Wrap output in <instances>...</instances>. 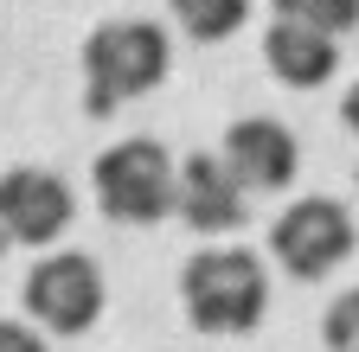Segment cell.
Listing matches in <instances>:
<instances>
[{
  "label": "cell",
  "mask_w": 359,
  "mask_h": 352,
  "mask_svg": "<svg viewBox=\"0 0 359 352\" xmlns=\"http://www.w3.org/2000/svg\"><path fill=\"white\" fill-rule=\"evenodd\" d=\"M353 250H359L353 211H346L340 199H321V192L295 199V205L276 218V225H269V256H276L295 282H321V276H334Z\"/></svg>",
  "instance_id": "277c9868"
},
{
  "label": "cell",
  "mask_w": 359,
  "mask_h": 352,
  "mask_svg": "<svg viewBox=\"0 0 359 352\" xmlns=\"http://www.w3.org/2000/svg\"><path fill=\"white\" fill-rule=\"evenodd\" d=\"M218 160L238 173V186L244 192H283L295 180V167H302V148L283 122H269V115H244L224 128V141H218Z\"/></svg>",
  "instance_id": "52a82bcc"
},
{
  "label": "cell",
  "mask_w": 359,
  "mask_h": 352,
  "mask_svg": "<svg viewBox=\"0 0 359 352\" xmlns=\"http://www.w3.org/2000/svg\"><path fill=\"white\" fill-rule=\"evenodd\" d=\"M173 211L187 218L193 231L224 237V231H238V225H244V186H238V173L224 167L218 154H187V167H180V199H173Z\"/></svg>",
  "instance_id": "ba28073f"
},
{
  "label": "cell",
  "mask_w": 359,
  "mask_h": 352,
  "mask_svg": "<svg viewBox=\"0 0 359 352\" xmlns=\"http://www.w3.org/2000/svg\"><path fill=\"white\" fill-rule=\"evenodd\" d=\"M173 64V38L154 20H103L83 38V115H116L148 97Z\"/></svg>",
  "instance_id": "7a4b0ae2"
},
{
  "label": "cell",
  "mask_w": 359,
  "mask_h": 352,
  "mask_svg": "<svg viewBox=\"0 0 359 352\" xmlns=\"http://www.w3.org/2000/svg\"><path fill=\"white\" fill-rule=\"evenodd\" d=\"M167 13L187 26V38L218 45V38H231V32L250 20V0H167Z\"/></svg>",
  "instance_id": "30bf717a"
},
{
  "label": "cell",
  "mask_w": 359,
  "mask_h": 352,
  "mask_svg": "<svg viewBox=\"0 0 359 352\" xmlns=\"http://www.w3.org/2000/svg\"><path fill=\"white\" fill-rule=\"evenodd\" d=\"M340 122L359 135V83H353V90H346V103H340Z\"/></svg>",
  "instance_id": "5bb4252c"
},
{
  "label": "cell",
  "mask_w": 359,
  "mask_h": 352,
  "mask_svg": "<svg viewBox=\"0 0 359 352\" xmlns=\"http://www.w3.org/2000/svg\"><path fill=\"white\" fill-rule=\"evenodd\" d=\"M263 64L276 71V83H289V90H321L334 77V64H340V38L276 20L263 32Z\"/></svg>",
  "instance_id": "9c48e42d"
},
{
  "label": "cell",
  "mask_w": 359,
  "mask_h": 352,
  "mask_svg": "<svg viewBox=\"0 0 359 352\" xmlns=\"http://www.w3.org/2000/svg\"><path fill=\"white\" fill-rule=\"evenodd\" d=\"M269 7H276V20L327 32V38H346L359 26V0H269Z\"/></svg>",
  "instance_id": "8fae6325"
},
{
  "label": "cell",
  "mask_w": 359,
  "mask_h": 352,
  "mask_svg": "<svg viewBox=\"0 0 359 352\" xmlns=\"http://www.w3.org/2000/svg\"><path fill=\"white\" fill-rule=\"evenodd\" d=\"M0 352H52L45 333H32L26 321H0Z\"/></svg>",
  "instance_id": "4fadbf2b"
},
{
  "label": "cell",
  "mask_w": 359,
  "mask_h": 352,
  "mask_svg": "<svg viewBox=\"0 0 359 352\" xmlns=\"http://www.w3.org/2000/svg\"><path fill=\"white\" fill-rule=\"evenodd\" d=\"M180 301L199 333H257L269 314V269L244 244H205L180 269Z\"/></svg>",
  "instance_id": "6da1fadb"
},
{
  "label": "cell",
  "mask_w": 359,
  "mask_h": 352,
  "mask_svg": "<svg viewBox=\"0 0 359 352\" xmlns=\"http://www.w3.org/2000/svg\"><path fill=\"white\" fill-rule=\"evenodd\" d=\"M353 352H359V346H353Z\"/></svg>",
  "instance_id": "2e32d148"
},
{
  "label": "cell",
  "mask_w": 359,
  "mask_h": 352,
  "mask_svg": "<svg viewBox=\"0 0 359 352\" xmlns=\"http://www.w3.org/2000/svg\"><path fill=\"white\" fill-rule=\"evenodd\" d=\"M20 301H26L32 327H45V333H90L103 321L109 288H103V269L83 250H52L26 269Z\"/></svg>",
  "instance_id": "5b68a950"
},
{
  "label": "cell",
  "mask_w": 359,
  "mask_h": 352,
  "mask_svg": "<svg viewBox=\"0 0 359 352\" xmlns=\"http://www.w3.org/2000/svg\"><path fill=\"white\" fill-rule=\"evenodd\" d=\"M90 192H97V211L109 225H135L148 231L161 218H173L180 199V167L154 135H128L116 148H103L90 160Z\"/></svg>",
  "instance_id": "3957f363"
},
{
  "label": "cell",
  "mask_w": 359,
  "mask_h": 352,
  "mask_svg": "<svg viewBox=\"0 0 359 352\" xmlns=\"http://www.w3.org/2000/svg\"><path fill=\"white\" fill-rule=\"evenodd\" d=\"M321 339H327V352H353L359 346V288H346L321 314Z\"/></svg>",
  "instance_id": "7c38bea8"
},
{
  "label": "cell",
  "mask_w": 359,
  "mask_h": 352,
  "mask_svg": "<svg viewBox=\"0 0 359 352\" xmlns=\"http://www.w3.org/2000/svg\"><path fill=\"white\" fill-rule=\"evenodd\" d=\"M7 244H13V237H7V225H0V256H7Z\"/></svg>",
  "instance_id": "9a60e30c"
},
{
  "label": "cell",
  "mask_w": 359,
  "mask_h": 352,
  "mask_svg": "<svg viewBox=\"0 0 359 352\" xmlns=\"http://www.w3.org/2000/svg\"><path fill=\"white\" fill-rule=\"evenodd\" d=\"M77 218V199L58 173L45 167H13L0 173V225H7L13 244H32V250H52Z\"/></svg>",
  "instance_id": "8992f818"
}]
</instances>
